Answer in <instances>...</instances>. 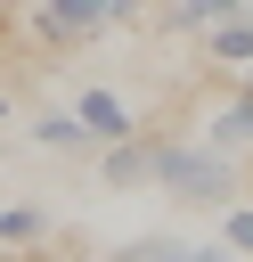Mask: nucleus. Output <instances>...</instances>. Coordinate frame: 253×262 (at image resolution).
<instances>
[{
  "mask_svg": "<svg viewBox=\"0 0 253 262\" xmlns=\"http://www.w3.org/2000/svg\"><path fill=\"white\" fill-rule=\"evenodd\" d=\"M155 188L188 196V205H220L237 196V172L220 147H188V139H155Z\"/></svg>",
  "mask_w": 253,
  "mask_h": 262,
  "instance_id": "f257e3e1",
  "label": "nucleus"
},
{
  "mask_svg": "<svg viewBox=\"0 0 253 262\" xmlns=\"http://www.w3.org/2000/svg\"><path fill=\"white\" fill-rule=\"evenodd\" d=\"M114 25V0H33L24 8V33L41 41V49H82V41H98Z\"/></svg>",
  "mask_w": 253,
  "mask_h": 262,
  "instance_id": "f03ea898",
  "label": "nucleus"
},
{
  "mask_svg": "<svg viewBox=\"0 0 253 262\" xmlns=\"http://www.w3.org/2000/svg\"><path fill=\"white\" fill-rule=\"evenodd\" d=\"M73 115H82V131H90L98 147H114V139H139V131H147V123H139L114 90H98V82H82V90H73Z\"/></svg>",
  "mask_w": 253,
  "mask_h": 262,
  "instance_id": "7ed1b4c3",
  "label": "nucleus"
},
{
  "mask_svg": "<svg viewBox=\"0 0 253 262\" xmlns=\"http://www.w3.org/2000/svg\"><path fill=\"white\" fill-rule=\"evenodd\" d=\"M98 180H106V188H155V131L98 147Z\"/></svg>",
  "mask_w": 253,
  "mask_h": 262,
  "instance_id": "20e7f679",
  "label": "nucleus"
},
{
  "mask_svg": "<svg viewBox=\"0 0 253 262\" xmlns=\"http://www.w3.org/2000/svg\"><path fill=\"white\" fill-rule=\"evenodd\" d=\"M229 16H245V0H171L163 8V33H212Z\"/></svg>",
  "mask_w": 253,
  "mask_h": 262,
  "instance_id": "39448f33",
  "label": "nucleus"
},
{
  "mask_svg": "<svg viewBox=\"0 0 253 262\" xmlns=\"http://www.w3.org/2000/svg\"><path fill=\"white\" fill-rule=\"evenodd\" d=\"M33 139L57 147V156H90V147H98V139L82 131V115H33Z\"/></svg>",
  "mask_w": 253,
  "mask_h": 262,
  "instance_id": "423d86ee",
  "label": "nucleus"
},
{
  "mask_svg": "<svg viewBox=\"0 0 253 262\" xmlns=\"http://www.w3.org/2000/svg\"><path fill=\"white\" fill-rule=\"evenodd\" d=\"M204 49H212V66H253V16L212 25V33H204Z\"/></svg>",
  "mask_w": 253,
  "mask_h": 262,
  "instance_id": "0eeeda50",
  "label": "nucleus"
},
{
  "mask_svg": "<svg viewBox=\"0 0 253 262\" xmlns=\"http://www.w3.org/2000/svg\"><path fill=\"white\" fill-rule=\"evenodd\" d=\"M212 147H253V82L212 115Z\"/></svg>",
  "mask_w": 253,
  "mask_h": 262,
  "instance_id": "6e6552de",
  "label": "nucleus"
},
{
  "mask_svg": "<svg viewBox=\"0 0 253 262\" xmlns=\"http://www.w3.org/2000/svg\"><path fill=\"white\" fill-rule=\"evenodd\" d=\"M122 262H229V246H180V237H147Z\"/></svg>",
  "mask_w": 253,
  "mask_h": 262,
  "instance_id": "1a4fd4ad",
  "label": "nucleus"
},
{
  "mask_svg": "<svg viewBox=\"0 0 253 262\" xmlns=\"http://www.w3.org/2000/svg\"><path fill=\"white\" fill-rule=\"evenodd\" d=\"M41 237H49L41 205H0V246H41Z\"/></svg>",
  "mask_w": 253,
  "mask_h": 262,
  "instance_id": "9d476101",
  "label": "nucleus"
},
{
  "mask_svg": "<svg viewBox=\"0 0 253 262\" xmlns=\"http://www.w3.org/2000/svg\"><path fill=\"white\" fill-rule=\"evenodd\" d=\"M220 246L229 254H253V205H229L220 213Z\"/></svg>",
  "mask_w": 253,
  "mask_h": 262,
  "instance_id": "9b49d317",
  "label": "nucleus"
},
{
  "mask_svg": "<svg viewBox=\"0 0 253 262\" xmlns=\"http://www.w3.org/2000/svg\"><path fill=\"white\" fill-rule=\"evenodd\" d=\"M139 16H155V0H114V25H139Z\"/></svg>",
  "mask_w": 253,
  "mask_h": 262,
  "instance_id": "f8f14e48",
  "label": "nucleus"
},
{
  "mask_svg": "<svg viewBox=\"0 0 253 262\" xmlns=\"http://www.w3.org/2000/svg\"><path fill=\"white\" fill-rule=\"evenodd\" d=\"M0 262H33V246H24V254H8V246H0Z\"/></svg>",
  "mask_w": 253,
  "mask_h": 262,
  "instance_id": "ddd939ff",
  "label": "nucleus"
},
{
  "mask_svg": "<svg viewBox=\"0 0 253 262\" xmlns=\"http://www.w3.org/2000/svg\"><path fill=\"white\" fill-rule=\"evenodd\" d=\"M0 123H8V98H0Z\"/></svg>",
  "mask_w": 253,
  "mask_h": 262,
  "instance_id": "4468645a",
  "label": "nucleus"
}]
</instances>
